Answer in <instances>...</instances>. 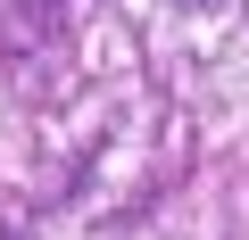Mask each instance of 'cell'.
Wrapping results in <instances>:
<instances>
[]
</instances>
